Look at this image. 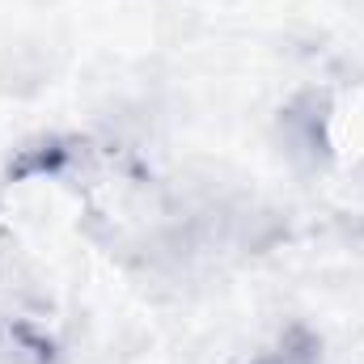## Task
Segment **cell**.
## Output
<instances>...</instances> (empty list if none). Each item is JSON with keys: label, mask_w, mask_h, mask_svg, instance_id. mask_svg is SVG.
<instances>
[{"label": "cell", "mask_w": 364, "mask_h": 364, "mask_svg": "<svg viewBox=\"0 0 364 364\" xmlns=\"http://www.w3.org/2000/svg\"><path fill=\"white\" fill-rule=\"evenodd\" d=\"M318 360H322L318 335H314L309 326H292L272 352H263L259 360H250V364H318Z\"/></svg>", "instance_id": "cell-1"}]
</instances>
